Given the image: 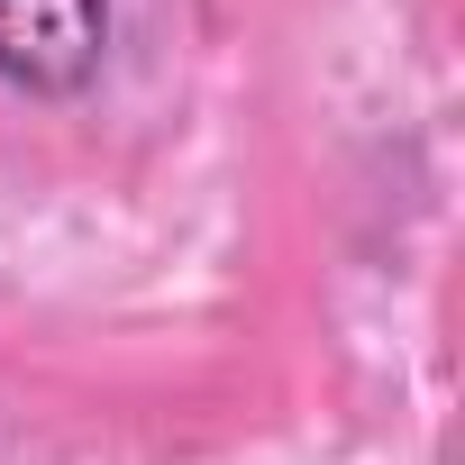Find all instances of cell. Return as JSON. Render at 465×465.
I'll return each instance as SVG.
<instances>
[{
	"mask_svg": "<svg viewBox=\"0 0 465 465\" xmlns=\"http://www.w3.org/2000/svg\"><path fill=\"white\" fill-rule=\"evenodd\" d=\"M110 46V0H0V83L74 92Z\"/></svg>",
	"mask_w": 465,
	"mask_h": 465,
	"instance_id": "6da1fadb",
	"label": "cell"
}]
</instances>
